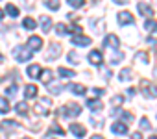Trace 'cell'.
<instances>
[{
  "label": "cell",
  "mask_w": 157,
  "mask_h": 139,
  "mask_svg": "<svg viewBox=\"0 0 157 139\" xmlns=\"http://www.w3.org/2000/svg\"><path fill=\"white\" fill-rule=\"evenodd\" d=\"M72 45H78V46H87V45H91V37L82 35V34H74V35H72Z\"/></svg>",
  "instance_id": "cell-5"
},
{
  "label": "cell",
  "mask_w": 157,
  "mask_h": 139,
  "mask_svg": "<svg viewBox=\"0 0 157 139\" xmlns=\"http://www.w3.org/2000/svg\"><path fill=\"white\" fill-rule=\"evenodd\" d=\"M48 108H50V98H43L39 104H35V113L37 115H48Z\"/></svg>",
  "instance_id": "cell-4"
},
{
  "label": "cell",
  "mask_w": 157,
  "mask_h": 139,
  "mask_svg": "<svg viewBox=\"0 0 157 139\" xmlns=\"http://www.w3.org/2000/svg\"><path fill=\"white\" fill-rule=\"evenodd\" d=\"M128 95H129V97H133V95H135V89H133V87H129V89H128Z\"/></svg>",
  "instance_id": "cell-43"
},
{
  "label": "cell",
  "mask_w": 157,
  "mask_h": 139,
  "mask_svg": "<svg viewBox=\"0 0 157 139\" xmlns=\"http://www.w3.org/2000/svg\"><path fill=\"white\" fill-rule=\"evenodd\" d=\"M122 119H124V122H129V121H133V113L124 111V113H122Z\"/></svg>",
  "instance_id": "cell-38"
},
{
  "label": "cell",
  "mask_w": 157,
  "mask_h": 139,
  "mask_svg": "<svg viewBox=\"0 0 157 139\" xmlns=\"http://www.w3.org/2000/svg\"><path fill=\"white\" fill-rule=\"evenodd\" d=\"M135 58H137V61H140V63H148V54H146V52H139Z\"/></svg>",
  "instance_id": "cell-34"
},
{
  "label": "cell",
  "mask_w": 157,
  "mask_h": 139,
  "mask_svg": "<svg viewBox=\"0 0 157 139\" xmlns=\"http://www.w3.org/2000/svg\"><path fill=\"white\" fill-rule=\"evenodd\" d=\"M148 45H150V46H155V45H157V41H155L153 37H150V39H148Z\"/></svg>",
  "instance_id": "cell-42"
},
{
  "label": "cell",
  "mask_w": 157,
  "mask_h": 139,
  "mask_svg": "<svg viewBox=\"0 0 157 139\" xmlns=\"http://www.w3.org/2000/svg\"><path fill=\"white\" fill-rule=\"evenodd\" d=\"M2 30H4V26H2V24H0V32H2Z\"/></svg>",
  "instance_id": "cell-49"
},
{
  "label": "cell",
  "mask_w": 157,
  "mask_h": 139,
  "mask_svg": "<svg viewBox=\"0 0 157 139\" xmlns=\"http://www.w3.org/2000/svg\"><path fill=\"white\" fill-rule=\"evenodd\" d=\"M17 128H19V122H15V121H2L0 122V130H2L4 133H11Z\"/></svg>",
  "instance_id": "cell-7"
},
{
  "label": "cell",
  "mask_w": 157,
  "mask_h": 139,
  "mask_svg": "<svg viewBox=\"0 0 157 139\" xmlns=\"http://www.w3.org/2000/svg\"><path fill=\"white\" fill-rule=\"evenodd\" d=\"M115 2H117V4H126L128 0H115Z\"/></svg>",
  "instance_id": "cell-44"
},
{
  "label": "cell",
  "mask_w": 157,
  "mask_h": 139,
  "mask_svg": "<svg viewBox=\"0 0 157 139\" xmlns=\"http://www.w3.org/2000/svg\"><path fill=\"white\" fill-rule=\"evenodd\" d=\"M91 139H104V137H102V135H93Z\"/></svg>",
  "instance_id": "cell-45"
},
{
  "label": "cell",
  "mask_w": 157,
  "mask_h": 139,
  "mask_svg": "<svg viewBox=\"0 0 157 139\" xmlns=\"http://www.w3.org/2000/svg\"><path fill=\"white\" fill-rule=\"evenodd\" d=\"M6 11H8V15H10L11 19H17V17H19V8L13 6V4H8V6H6Z\"/></svg>",
  "instance_id": "cell-26"
},
{
  "label": "cell",
  "mask_w": 157,
  "mask_h": 139,
  "mask_svg": "<svg viewBox=\"0 0 157 139\" xmlns=\"http://www.w3.org/2000/svg\"><path fill=\"white\" fill-rule=\"evenodd\" d=\"M13 56H15V59H17V61L24 63V61L32 59V50H30L28 46L19 45V46H15V48H13Z\"/></svg>",
  "instance_id": "cell-2"
},
{
  "label": "cell",
  "mask_w": 157,
  "mask_h": 139,
  "mask_svg": "<svg viewBox=\"0 0 157 139\" xmlns=\"http://www.w3.org/2000/svg\"><path fill=\"white\" fill-rule=\"evenodd\" d=\"M44 139H54V137H52V135H46V137H44Z\"/></svg>",
  "instance_id": "cell-47"
},
{
  "label": "cell",
  "mask_w": 157,
  "mask_h": 139,
  "mask_svg": "<svg viewBox=\"0 0 157 139\" xmlns=\"http://www.w3.org/2000/svg\"><path fill=\"white\" fill-rule=\"evenodd\" d=\"M87 108H91V109L98 111V109H102V108H104V104H102L98 98H87Z\"/></svg>",
  "instance_id": "cell-19"
},
{
  "label": "cell",
  "mask_w": 157,
  "mask_h": 139,
  "mask_svg": "<svg viewBox=\"0 0 157 139\" xmlns=\"http://www.w3.org/2000/svg\"><path fill=\"white\" fill-rule=\"evenodd\" d=\"M57 73H59L61 78H74V76H76L74 71H70V69H65V67H59V69H57Z\"/></svg>",
  "instance_id": "cell-21"
},
{
  "label": "cell",
  "mask_w": 157,
  "mask_h": 139,
  "mask_svg": "<svg viewBox=\"0 0 157 139\" xmlns=\"http://www.w3.org/2000/svg\"><path fill=\"white\" fill-rule=\"evenodd\" d=\"M43 2H44V6H48L50 10H59V0H43Z\"/></svg>",
  "instance_id": "cell-29"
},
{
  "label": "cell",
  "mask_w": 157,
  "mask_h": 139,
  "mask_svg": "<svg viewBox=\"0 0 157 139\" xmlns=\"http://www.w3.org/2000/svg\"><path fill=\"white\" fill-rule=\"evenodd\" d=\"M122 102H124V97H122V95H117V97H113V106H115V108H118Z\"/></svg>",
  "instance_id": "cell-35"
},
{
  "label": "cell",
  "mask_w": 157,
  "mask_h": 139,
  "mask_svg": "<svg viewBox=\"0 0 157 139\" xmlns=\"http://www.w3.org/2000/svg\"><path fill=\"white\" fill-rule=\"evenodd\" d=\"M140 128H142V130H151L150 121H148V119H142V121H140Z\"/></svg>",
  "instance_id": "cell-37"
},
{
  "label": "cell",
  "mask_w": 157,
  "mask_h": 139,
  "mask_svg": "<svg viewBox=\"0 0 157 139\" xmlns=\"http://www.w3.org/2000/svg\"><path fill=\"white\" fill-rule=\"evenodd\" d=\"M6 93H8V97H15V95H17V85H10V87L6 89Z\"/></svg>",
  "instance_id": "cell-36"
},
{
  "label": "cell",
  "mask_w": 157,
  "mask_h": 139,
  "mask_svg": "<svg viewBox=\"0 0 157 139\" xmlns=\"http://www.w3.org/2000/svg\"><path fill=\"white\" fill-rule=\"evenodd\" d=\"M144 30L146 32H157V21H153V19H146L144 21Z\"/></svg>",
  "instance_id": "cell-20"
},
{
  "label": "cell",
  "mask_w": 157,
  "mask_h": 139,
  "mask_svg": "<svg viewBox=\"0 0 157 139\" xmlns=\"http://www.w3.org/2000/svg\"><path fill=\"white\" fill-rule=\"evenodd\" d=\"M102 73H104L105 78H111V71H109V69H102Z\"/></svg>",
  "instance_id": "cell-41"
},
{
  "label": "cell",
  "mask_w": 157,
  "mask_h": 139,
  "mask_svg": "<svg viewBox=\"0 0 157 139\" xmlns=\"http://www.w3.org/2000/svg\"><path fill=\"white\" fill-rule=\"evenodd\" d=\"M22 139H32V137H22Z\"/></svg>",
  "instance_id": "cell-50"
},
{
  "label": "cell",
  "mask_w": 157,
  "mask_h": 139,
  "mask_svg": "<svg viewBox=\"0 0 157 139\" xmlns=\"http://www.w3.org/2000/svg\"><path fill=\"white\" fill-rule=\"evenodd\" d=\"M122 58H124L122 52H115V54H111V63H113V65H115V63H120Z\"/></svg>",
  "instance_id": "cell-32"
},
{
  "label": "cell",
  "mask_w": 157,
  "mask_h": 139,
  "mask_svg": "<svg viewBox=\"0 0 157 139\" xmlns=\"http://www.w3.org/2000/svg\"><path fill=\"white\" fill-rule=\"evenodd\" d=\"M68 61L74 63V65H78V63H80V56H78L76 52H70V54H68Z\"/></svg>",
  "instance_id": "cell-33"
},
{
  "label": "cell",
  "mask_w": 157,
  "mask_h": 139,
  "mask_svg": "<svg viewBox=\"0 0 157 139\" xmlns=\"http://www.w3.org/2000/svg\"><path fill=\"white\" fill-rule=\"evenodd\" d=\"M70 8H83L85 6V0H67Z\"/></svg>",
  "instance_id": "cell-31"
},
{
  "label": "cell",
  "mask_w": 157,
  "mask_h": 139,
  "mask_svg": "<svg viewBox=\"0 0 157 139\" xmlns=\"http://www.w3.org/2000/svg\"><path fill=\"white\" fill-rule=\"evenodd\" d=\"M131 76H133V71H131V69H122V71H120V76H118V78H120L122 82H128Z\"/></svg>",
  "instance_id": "cell-27"
},
{
  "label": "cell",
  "mask_w": 157,
  "mask_h": 139,
  "mask_svg": "<svg viewBox=\"0 0 157 139\" xmlns=\"http://www.w3.org/2000/svg\"><path fill=\"white\" fill-rule=\"evenodd\" d=\"M104 45H105V46H109V48H118V45H120V41H118V37H117V35H113V34H109V35L105 37V41H104Z\"/></svg>",
  "instance_id": "cell-14"
},
{
  "label": "cell",
  "mask_w": 157,
  "mask_h": 139,
  "mask_svg": "<svg viewBox=\"0 0 157 139\" xmlns=\"http://www.w3.org/2000/svg\"><path fill=\"white\" fill-rule=\"evenodd\" d=\"M48 135H65V132H63V128H61L57 122H54V124L50 126V130H48Z\"/></svg>",
  "instance_id": "cell-24"
},
{
  "label": "cell",
  "mask_w": 157,
  "mask_h": 139,
  "mask_svg": "<svg viewBox=\"0 0 157 139\" xmlns=\"http://www.w3.org/2000/svg\"><path fill=\"white\" fill-rule=\"evenodd\" d=\"M8 111H11V104L8 102V98L0 97V113H8Z\"/></svg>",
  "instance_id": "cell-25"
},
{
  "label": "cell",
  "mask_w": 157,
  "mask_h": 139,
  "mask_svg": "<svg viewBox=\"0 0 157 139\" xmlns=\"http://www.w3.org/2000/svg\"><path fill=\"white\" fill-rule=\"evenodd\" d=\"M2 17H4V11H2V10H0V19H2Z\"/></svg>",
  "instance_id": "cell-46"
},
{
  "label": "cell",
  "mask_w": 157,
  "mask_h": 139,
  "mask_svg": "<svg viewBox=\"0 0 157 139\" xmlns=\"http://www.w3.org/2000/svg\"><path fill=\"white\" fill-rule=\"evenodd\" d=\"M68 130H70V132H72L76 137H83V135L87 133V128H85L83 124H78V122H72Z\"/></svg>",
  "instance_id": "cell-8"
},
{
  "label": "cell",
  "mask_w": 157,
  "mask_h": 139,
  "mask_svg": "<svg viewBox=\"0 0 157 139\" xmlns=\"http://www.w3.org/2000/svg\"><path fill=\"white\" fill-rule=\"evenodd\" d=\"M111 130H113L115 133H118V135H124V133H128V124H126V122L117 121V122L111 126Z\"/></svg>",
  "instance_id": "cell-12"
},
{
  "label": "cell",
  "mask_w": 157,
  "mask_h": 139,
  "mask_svg": "<svg viewBox=\"0 0 157 139\" xmlns=\"http://www.w3.org/2000/svg\"><path fill=\"white\" fill-rule=\"evenodd\" d=\"M37 93H39V91H37L35 85H26V89H24V97H26V98H35Z\"/></svg>",
  "instance_id": "cell-22"
},
{
  "label": "cell",
  "mask_w": 157,
  "mask_h": 139,
  "mask_svg": "<svg viewBox=\"0 0 157 139\" xmlns=\"http://www.w3.org/2000/svg\"><path fill=\"white\" fill-rule=\"evenodd\" d=\"M39 78H41V82H43V84H50V82H52V78H54V73L50 71V69H44V71L39 74Z\"/></svg>",
  "instance_id": "cell-17"
},
{
  "label": "cell",
  "mask_w": 157,
  "mask_h": 139,
  "mask_svg": "<svg viewBox=\"0 0 157 139\" xmlns=\"http://www.w3.org/2000/svg\"><path fill=\"white\" fill-rule=\"evenodd\" d=\"M140 91H142V95L146 98H155L157 97V85L151 84V82H148V80L140 82Z\"/></svg>",
  "instance_id": "cell-3"
},
{
  "label": "cell",
  "mask_w": 157,
  "mask_h": 139,
  "mask_svg": "<svg viewBox=\"0 0 157 139\" xmlns=\"http://www.w3.org/2000/svg\"><path fill=\"white\" fill-rule=\"evenodd\" d=\"M68 89H70L74 95H80V97L87 95V87H85V85H82V84H70V85H68Z\"/></svg>",
  "instance_id": "cell-11"
},
{
  "label": "cell",
  "mask_w": 157,
  "mask_h": 139,
  "mask_svg": "<svg viewBox=\"0 0 157 139\" xmlns=\"http://www.w3.org/2000/svg\"><path fill=\"white\" fill-rule=\"evenodd\" d=\"M39 22H41V28H43V32H50V26H52V19H50L48 15H41Z\"/></svg>",
  "instance_id": "cell-16"
},
{
  "label": "cell",
  "mask_w": 157,
  "mask_h": 139,
  "mask_svg": "<svg viewBox=\"0 0 157 139\" xmlns=\"http://www.w3.org/2000/svg\"><path fill=\"white\" fill-rule=\"evenodd\" d=\"M28 48H30V50H41V48H43V39H41L39 35H32V37L28 39Z\"/></svg>",
  "instance_id": "cell-9"
},
{
  "label": "cell",
  "mask_w": 157,
  "mask_h": 139,
  "mask_svg": "<svg viewBox=\"0 0 157 139\" xmlns=\"http://www.w3.org/2000/svg\"><path fill=\"white\" fill-rule=\"evenodd\" d=\"M150 139H157V135H151V137H150Z\"/></svg>",
  "instance_id": "cell-48"
},
{
  "label": "cell",
  "mask_w": 157,
  "mask_h": 139,
  "mask_svg": "<svg viewBox=\"0 0 157 139\" xmlns=\"http://www.w3.org/2000/svg\"><path fill=\"white\" fill-rule=\"evenodd\" d=\"M89 61H91L93 65H102V61H104L102 52H100V50H93V52L89 54Z\"/></svg>",
  "instance_id": "cell-15"
},
{
  "label": "cell",
  "mask_w": 157,
  "mask_h": 139,
  "mask_svg": "<svg viewBox=\"0 0 157 139\" xmlns=\"http://www.w3.org/2000/svg\"><path fill=\"white\" fill-rule=\"evenodd\" d=\"M59 54H61V45L52 43V45H50V52H48L46 59H48V61H54V59H57V58H59Z\"/></svg>",
  "instance_id": "cell-10"
},
{
  "label": "cell",
  "mask_w": 157,
  "mask_h": 139,
  "mask_svg": "<svg viewBox=\"0 0 157 139\" xmlns=\"http://www.w3.org/2000/svg\"><path fill=\"white\" fill-rule=\"evenodd\" d=\"M139 11H140V15H144L146 19H151V15H153V10L148 6V4H144V2H139Z\"/></svg>",
  "instance_id": "cell-13"
},
{
  "label": "cell",
  "mask_w": 157,
  "mask_h": 139,
  "mask_svg": "<svg viewBox=\"0 0 157 139\" xmlns=\"http://www.w3.org/2000/svg\"><path fill=\"white\" fill-rule=\"evenodd\" d=\"M153 2H155V4H157V0H153Z\"/></svg>",
  "instance_id": "cell-51"
},
{
  "label": "cell",
  "mask_w": 157,
  "mask_h": 139,
  "mask_svg": "<svg viewBox=\"0 0 157 139\" xmlns=\"http://www.w3.org/2000/svg\"><path fill=\"white\" fill-rule=\"evenodd\" d=\"M131 139H142V133L140 132H135V133H131Z\"/></svg>",
  "instance_id": "cell-40"
},
{
  "label": "cell",
  "mask_w": 157,
  "mask_h": 139,
  "mask_svg": "<svg viewBox=\"0 0 157 139\" xmlns=\"http://www.w3.org/2000/svg\"><path fill=\"white\" fill-rule=\"evenodd\" d=\"M93 93H94L96 97H104V93H105V89H100V87H94V89H93Z\"/></svg>",
  "instance_id": "cell-39"
},
{
  "label": "cell",
  "mask_w": 157,
  "mask_h": 139,
  "mask_svg": "<svg viewBox=\"0 0 157 139\" xmlns=\"http://www.w3.org/2000/svg\"><path fill=\"white\" fill-rule=\"evenodd\" d=\"M117 19H118V24H120V26H126V24H133V22H135L133 15H131L129 11H120Z\"/></svg>",
  "instance_id": "cell-6"
},
{
  "label": "cell",
  "mask_w": 157,
  "mask_h": 139,
  "mask_svg": "<svg viewBox=\"0 0 157 139\" xmlns=\"http://www.w3.org/2000/svg\"><path fill=\"white\" fill-rule=\"evenodd\" d=\"M22 26L28 28V30H33V28H35V21H33L32 17H26V19L22 21Z\"/></svg>",
  "instance_id": "cell-30"
},
{
  "label": "cell",
  "mask_w": 157,
  "mask_h": 139,
  "mask_svg": "<svg viewBox=\"0 0 157 139\" xmlns=\"http://www.w3.org/2000/svg\"><path fill=\"white\" fill-rule=\"evenodd\" d=\"M15 111H17L19 115H28L30 109H28V104H26V102H17V104H15Z\"/></svg>",
  "instance_id": "cell-23"
},
{
  "label": "cell",
  "mask_w": 157,
  "mask_h": 139,
  "mask_svg": "<svg viewBox=\"0 0 157 139\" xmlns=\"http://www.w3.org/2000/svg\"><path fill=\"white\" fill-rule=\"evenodd\" d=\"M56 32H57V35H67V34H70V28H68V26H65L63 22H59V24H57V28H56Z\"/></svg>",
  "instance_id": "cell-28"
},
{
  "label": "cell",
  "mask_w": 157,
  "mask_h": 139,
  "mask_svg": "<svg viewBox=\"0 0 157 139\" xmlns=\"http://www.w3.org/2000/svg\"><path fill=\"white\" fill-rule=\"evenodd\" d=\"M26 74H28L30 78H39V74H41V67H39V65H30L28 71H26Z\"/></svg>",
  "instance_id": "cell-18"
},
{
  "label": "cell",
  "mask_w": 157,
  "mask_h": 139,
  "mask_svg": "<svg viewBox=\"0 0 157 139\" xmlns=\"http://www.w3.org/2000/svg\"><path fill=\"white\" fill-rule=\"evenodd\" d=\"M57 113L63 115V117H67V119H72V117H78V115L82 113V106H80V104H76V102H72V104H65L63 108L57 109Z\"/></svg>",
  "instance_id": "cell-1"
}]
</instances>
